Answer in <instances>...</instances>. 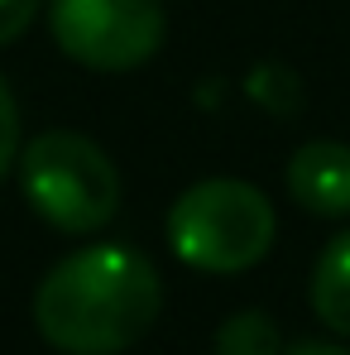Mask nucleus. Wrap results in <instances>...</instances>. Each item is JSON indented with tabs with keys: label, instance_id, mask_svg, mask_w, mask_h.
Returning <instances> with one entry per match:
<instances>
[{
	"label": "nucleus",
	"instance_id": "nucleus-1",
	"mask_svg": "<svg viewBox=\"0 0 350 355\" xmlns=\"http://www.w3.org/2000/svg\"><path fill=\"white\" fill-rule=\"evenodd\" d=\"M164 312V279L134 245L96 240L58 259L34 288V331L62 355H125Z\"/></svg>",
	"mask_w": 350,
	"mask_h": 355
},
{
	"label": "nucleus",
	"instance_id": "nucleus-2",
	"mask_svg": "<svg viewBox=\"0 0 350 355\" xmlns=\"http://www.w3.org/2000/svg\"><path fill=\"white\" fill-rule=\"evenodd\" d=\"M274 240V202L245 178H202L168 207V250L197 274H245Z\"/></svg>",
	"mask_w": 350,
	"mask_h": 355
},
{
	"label": "nucleus",
	"instance_id": "nucleus-3",
	"mask_svg": "<svg viewBox=\"0 0 350 355\" xmlns=\"http://www.w3.org/2000/svg\"><path fill=\"white\" fill-rule=\"evenodd\" d=\"M19 187L29 211L62 236H96L120 211V168L77 130L34 135L19 149Z\"/></svg>",
	"mask_w": 350,
	"mask_h": 355
},
{
	"label": "nucleus",
	"instance_id": "nucleus-4",
	"mask_svg": "<svg viewBox=\"0 0 350 355\" xmlns=\"http://www.w3.org/2000/svg\"><path fill=\"white\" fill-rule=\"evenodd\" d=\"M49 34L91 72H130L164 49L168 15L159 0H49Z\"/></svg>",
	"mask_w": 350,
	"mask_h": 355
},
{
	"label": "nucleus",
	"instance_id": "nucleus-5",
	"mask_svg": "<svg viewBox=\"0 0 350 355\" xmlns=\"http://www.w3.org/2000/svg\"><path fill=\"white\" fill-rule=\"evenodd\" d=\"M288 197L326 221L350 216V144L341 139H312L288 159Z\"/></svg>",
	"mask_w": 350,
	"mask_h": 355
},
{
	"label": "nucleus",
	"instance_id": "nucleus-6",
	"mask_svg": "<svg viewBox=\"0 0 350 355\" xmlns=\"http://www.w3.org/2000/svg\"><path fill=\"white\" fill-rule=\"evenodd\" d=\"M307 297H312V312L326 331L350 336V231H341V236H331L322 245V254L312 264Z\"/></svg>",
	"mask_w": 350,
	"mask_h": 355
},
{
	"label": "nucleus",
	"instance_id": "nucleus-7",
	"mask_svg": "<svg viewBox=\"0 0 350 355\" xmlns=\"http://www.w3.org/2000/svg\"><path fill=\"white\" fill-rule=\"evenodd\" d=\"M279 351H283L279 322L269 312H259V307L231 312L216 327V355H279Z\"/></svg>",
	"mask_w": 350,
	"mask_h": 355
},
{
	"label": "nucleus",
	"instance_id": "nucleus-8",
	"mask_svg": "<svg viewBox=\"0 0 350 355\" xmlns=\"http://www.w3.org/2000/svg\"><path fill=\"white\" fill-rule=\"evenodd\" d=\"M19 164V101L10 92V82L0 77V178Z\"/></svg>",
	"mask_w": 350,
	"mask_h": 355
},
{
	"label": "nucleus",
	"instance_id": "nucleus-9",
	"mask_svg": "<svg viewBox=\"0 0 350 355\" xmlns=\"http://www.w3.org/2000/svg\"><path fill=\"white\" fill-rule=\"evenodd\" d=\"M39 10H44V0H0V49L15 44L19 34H29Z\"/></svg>",
	"mask_w": 350,
	"mask_h": 355
},
{
	"label": "nucleus",
	"instance_id": "nucleus-10",
	"mask_svg": "<svg viewBox=\"0 0 350 355\" xmlns=\"http://www.w3.org/2000/svg\"><path fill=\"white\" fill-rule=\"evenodd\" d=\"M279 355H350L346 346H331V341H297V346H283Z\"/></svg>",
	"mask_w": 350,
	"mask_h": 355
}]
</instances>
